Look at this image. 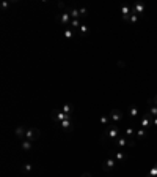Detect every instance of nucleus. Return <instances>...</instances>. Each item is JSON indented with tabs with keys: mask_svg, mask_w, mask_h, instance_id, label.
I'll return each instance as SVG.
<instances>
[{
	"mask_svg": "<svg viewBox=\"0 0 157 177\" xmlns=\"http://www.w3.org/2000/svg\"><path fill=\"white\" fill-rule=\"evenodd\" d=\"M112 157L116 160V163H121V161H124V160H127V153L121 152V150H113L112 152Z\"/></svg>",
	"mask_w": 157,
	"mask_h": 177,
	"instance_id": "9",
	"label": "nucleus"
},
{
	"mask_svg": "<svg viewBox=\"0 0 157 177\" xmlns=\"http://www.w3.org/2000/svg\"><path fill=\"white\" fill-rule=\"evenodd\" d=\"M146 114L149 115V117H157V106H149L148 111H146Z\"/></svg>",
	"mask_w": 157,
	"mask_h": 177,
	"instance_id": "21",
	"label": "nucleus"
},
{
	"mask_svg": "<svg viewBox=\"0 0 157 177\" xmlns=\"http://www.w3.org/2000/svg\"><path fill=\"white\" fill-rule=\"evenodd\" d=\"M129 115H131L132 119H135L137 115H138V109L135 106H131V108H129Z\"/></svg>",
	"mask_w": 157,
	"mask_h": 177,
	"instance_id": "26",
	"label": "nucleus"
},
{
	"mask_svg": "<svg viewBox=\"0 0 157 177\" xmlns=\"http://www.w3.org/2000/svg\"><path fill=\"white\" fill-rule=\"evenodd\" d=\"M145 136H146V130H145V128H140V130L135 131V138H137V139H143Z\"/></svg>",
	"mask_w": 157,
	"mask_h": 177,
	"instance_id": "24",
	"label": "nucleus"
},
{
	"mask_svg": "<svg viewBox=\"0 0 157 177\" xmlns=\"http://www.w3.org/2000/svg\"><path fill=\"white\" fill-rule=\"evenodd\" d=\"M58 126L61 130H65V131H72L74 130V122H72V119H66L63 122H60Z\"/></svg>",
	"mask_w": 157,
	"mask_h": 177,
	"instance_id": "8",
	"label": "nucleus"
},
{
	"mask_svg": "<svg viewBox=\"0 0 157 177\" xmlns=\"http://www.w3.org/2000/svg\"><path fill=\"white\" fill-rule=\"evenodd\" d=\"M151 125H153V117H149V115L146 114V115H145V117L142 119V122H140V128H145V130H148Z\"/></svg>",
	"mask_w": 157,
	"mask_h": 177,
	"instance_id": "11",
	"label": "nucleus"
},
{
	"mask_svg": "<svg viewBox=\"0 0 157 177\" xmlns=\"http://www.w3.org/2000/svg\"><path fill=\"white\" fill-rule=\"evenodd\" d=\"M41 138V130L39 128H27V133H25V139H29L32 142L38 141Z\"/></svg>",
	"mask_w": 157,
	"mask_h": 177,
	"instance_id": "4",
	"label": "nucleus"
},
{
	"mask_svg": "<svg viewBox=\"0 0 157 177\" xmlns=\"http://www.w3.org/2000/svg\"><path fill=\"white\" fill-rule=\"evenodd\" d=\"M118 66L121 68V66H126V65H124V62H121V60H118Z\"/></svg>",
	"mask_w": 157,
	"mask_h": 177,
	"instance_id": "32",
	"label": "nucleus"
},
{
	"mask_svg": "<svg viewBox=\"0 0 157 177\" xmlns=\"http://www.w3.org/2000/svg\"><path fill=\"white\" fill-rule=\"evenodd\" d=\"M57 5H58V8H60V10H65V8H66V5H65L63 2H58Z\"/></svg>",
	"mask_w": 157,
	"mask_h": 177,
	"instance_id": "31",
	"label": "nucleus"
},
{
	"mask_svg": "<svg viewBox=\"0 0 157 177\" xmlns=\"http://www.w3.org/2000/svg\"><path fill=\"white\" fill-rule=\"evenodd\" d=\"M109 115H110V120H112V123H113V125H118L123 120V112L120 109H112Z\"/></svg>",
	"mask_w": 157,
	"mask_h": 177,
	"instance_id": "6",
	"label": "nucleus"
},
{
	"mask_svg": "<svg viewBox=\"0 0 157 177\" xmlns=\"http://www.w3.org/2000/svg\"><path fill=\"white\" fill-rule=\"evenodd\" d=\"M63 112L66 114V115H69V117H72V112H74V106H72L71 103H66V104H63V106L60 108Z\"/></svg>",
	"mask_w": 157,
	"mask_h": 177,
	"instance_id": "14",
	"label": "nucleus"
},
{
	"mask_svg": "<svg viewBox=\"0 0 157 177\" xmlns=\"http://www.w3.org/2000/svg\"><path fill=\"white\" fill-rule=\"evenodd\" d=\"M21 147H22V150H24V152H30L32 147H33V142L29 141V139H22L21 141Z\"/></svg>",
	"mask_w": 157,
	"mask_h": 177,
	"instance_id": "15",
	"label": "nucleus"
},
{
	"mask_svg": "<svg viewBox=\"0 0 157 177\" xmlns=\"http://www.w3.org/2000/svg\"><path fill=\"white\" fill-rule=\"evenodd\" d=\"M115 168H116V160L113 157H109L102 164V169L105 171V173H110V171H113Z\"/></svg>",
	"mask_w": 157,
	"mask_h": 177,
	"instance_id": "7",
	"label": "nucleus"
},
{
	"mask_svg": "<svg viewBox=\"0 0 157 177\" xmlns=\"http://www.w3.org/2000/svg\"><path fill=\"white\" fill-rule=\"evenodd\" d=\"M115 144L118 147H132L134 144H135V139H129V138H126V136H120L115 141Z\"/></svg>",
	"mask_w": 157,
	"mask_h": 177,
	"instance_id": "5",
	"label": "nucleus"
},
{
	"mask_svg": "<svg viewBox=\"0 0 157 177\" xmlns=\"http://www.w3.org/2000/svg\"><path fill=\"white\" fill-rule=\"evenodd\" d=\"M55 21L60 22V25H66V27H69L71 21H72V18H71V14L68 13V10H66V11H61L60 14H57Z\"/></svg>",
	"mask_w": 157,
	"mask_h": 177,
	"instance_id": "3",
	"label": "nucleus"
},
{
	"mask_svg": "<svg viewBox=\"0 0 157 177\" xmlns=\"http://www.w3.org/2000/svg\"><path fill=\"white\" fill-rule=\"evenodd\" d=\"M99 123L102 125V126H109L112 123V120H110V115L109 114H105V115H101L99 117Z\"/></svg>",
	"mask_w": 157,
	"mask_h": 177,
	"instance_id": "16",
	"label": "nucleus"
},
{
	"mask_svg": "<svg viewBox=\"0 0 157 177\" xmlns=\"http://www.w3.org/2000/svg\"><path fill=\"white\" fill-rule=\"evenodd\" d=\"M74 35H76V30H72L71 27H66L65 32H63V36L66 38V40H71V38H74Z\"/></svg>",
	"mask_w": 157,
	"mask_h": 177,
	"instance_id": "17",
	"label": "nucleus"
},
{
	"mask_svg": "<svg viewBox=\"0 0 157 177\" xmlns=\"http://www.w3.org/2000/svg\"><path fill=\"white\" fill-rule=\"evenodd\" d=\"M146 177H157V161H156V164L151 168V171L146 174Z\"/></svg>",
	"mask_w": 157,
	"mask_h": 177,
	"instance_id": "25",
	"label": "nucleus"
},
{
	"mask_svg": "<svg viewBox=\"0 0 157 177\" xmlns=\"http://www.w3.org/2000/svg\"><path fill=\"white\" fill-rule=\"evenodd\" d=\"M137 21H138V16L132 13V14H131V18H129V22H137Z\"/></svg>",
	"mask_w": 157,
	"mask_h": 177,
	"instance_id": "29",
	"label": "nucleus"
},
{
	"mask_svg": "<svg viewBox=\"0 0 157 177\" xmlns=\"http://www.w3.org/2000/svg\"><path fill=\"white\" fill-rule=\"evenodd\" d=\"M78 32H80V35H82V36H87L88 33H90V27L85 25V24H82V25H80V29H78Z\"/></svg>",
	"mask_w": 157,
	"mask_h": 177,
	"instance_id": "22",
	"label": "nucleus"
},
{
	"mask_svg": "<svg viewBox=\"0 0 157 177\" xmlns=\"http://www.w3.org/2000/svg\"><path fill=\"white\" fill-rule=\"evenodd\" d=\"M68 13L71 14L72 19H82L80 18V13H78V8H68Z\"/></svg>",
	"mask_w": 157,
	"mask_h": 177,
	"instance_id": "18",
	"label": "nucleus"
},
{
	"mask_svg": "<svg viewBox=\"0 0 157 177\" xmlns=\"http://www.w3.org/2000/svg\"><path fill=\"white\" fill-rule=\"evenodd\" d=\"M124 136L129 138V139H132V136H135V130H134L132 126H129V128H126V131H124Z\"/></svg>",
	"mask_w": 157,
	"mask_h": 177,
	"instance_id": "23",
	"label": "nucleus"
},
{
	"mask_svg": "<svg viewBox=\"0 0 157 177\" xmlns=\"http://www.w3.org/2000/svg\"><path fill=\"white\" fill-rule=\"evenodd\" d=\"M78 13H80V18L83 19V18H87V16H88V10L87 8H78Z\"/></svg>",
	"mask_w": 157,
	"mask_h": 177,
	"instance_id": "27",
	"label": "nucleus"
},
{
	"mask_svg": "<svg viewBox=\"0 0 157 177\" xmlns=\"http://www.w3.org/2000/svg\"><path fill=\"white\" fill-rule=\"evenodd\" d=\"M32 169H33V166H32L30 163H24V164H22V168H21V171H22L24 174H30Z\"/></svg>",
	"mask_w": 157,
	"mask_h": 177,
	"instance_id": "20",
	"label": "nucleus"
},
{
	"mask_svg": "<svg viewBox=\"0 0 157 177\" xmlns=\"http://www.w3.org/2000/svg\"><path fill=\"white\" fill-rule=\"evenodd\" d=\"M80 177H91V174H90V173H83Z\"/></svg>",
	"mask_w": 157,
	"mask_h": 177,
	"instance_id": "33",
	"label": "nucleus"
},
{
	"mask_svg": "<svg viewBox=\"0 0 157 177\" xmlns=\"http://www.w3.org/2000/svg\"><path fill=\"white\" fill-rule=\"evenodd\" d=\"M153 125H154V126H157V117H154V119H153Z\"/></svg>",
	"mask_w": 157,
	"mask_h": 177,
	"instance_id": "34",
	"label": "nucleus"
},
{
	"mask_svg": "<svg viewBox=\"0 0 157 177\" xmlns=\"http://www.w3.org/2000/svg\"><path fill=\"white\" fill-rule=\"evenodd\" d=\"M50 117H52V120H54L57 125L60 123V122L66 120V119H72V117H69V115H66L61 109H52V112H50Z\"/></svg>",
	"mask_w": 157,
	"mask_h": 177,
	"instance_id": "2",
	"label": "nucleus"
},
{
	"mask_svg": "<svg viewBox=\"0 0 157 177\" xmlns=\"http://www.w3.org/2000/svg\"><path fill=\"white\" fill-rule=\"evenodd\" d=\"M80 25H82V19H72L71 24H69V27L72 30H78V29H80Z\"/></svg>",
	"mask_w": 157,
	"mask_h": 177,
	"instance_id": "19",
	"label": "nucleus"
},
{
	"mask_svg": "<svg viewBox=\"0 0 157 177\" xmlns=\"http://www.w3.org/2000/svg\"><path fill=\"white\" fill-rule=\"evenodd\" d=\"M132 13L137 14V16H142L145 13V5L140 3V2H137L135 5H132Z\"/></svg>",
	"mask_w": 157,
	"mask_h": 177,
	"instance_id": "12",
	"label": "nucleus"
},
{
	"mask_svg": "<svg viewBox=\"0 0 157 177\" xmlns=\"http://www.w3.org/2000/svg\"><path fill=\"white\" fill-rule=\"evenodd\" d=\"M121 13H123V19L129 22V18H131V14H132V7L123 5V7H121Z\"/></svg>",
	"mask_w": 157,
	"mask_h": 177,
	"instance_id": "13",
	"label": "nucleus"
},
{
	"mask_svg": "<svg viewBox=\"0 0 157 177\" xmlns=\"http://www.w3.org/2000/svg\"><path fill=\"white\" fill-rule=\"evenodd\" d=\"M120 135H121V128L118 125H113V123H110L109 126H105V130H104V135H102V138L104 139H110V141H116L118 138H120Z\"/></svg>",
	"mask_w": 157,
	"mask_h": 177,
	"instance_id": "1",
	"label": "nucleus"
},
{
	"mask_svg": "<svg viewBox=\"0 0 157 177\" xmlns=\"http://www.w3.org/2000/svg\"><path fill=\"white\" fill-rule=\"evenodd\" d=\"M25 133H27V126L24 125H19L14 128V135L19 138V139H25Z\"/></svg>",
	"mask_w": 157,
	"mask_h": 177,
	"instance_id": "10",
	"label": "nucleus"
},
{
	"mask_svg": "<svg viewBox=\"0 0 157 177\" xmlns=\"http://www.w3.org/2000/svg\"><path fill=\"white\" fill-rule=\"evenodd\" d=\"M10 5H11L10 2H2V8H3V10H7V8L10 7Z\"/></svg>",
	"mask_w": 157,
	"mask_h": 177,
	"instance_id": "30",
	"label": "nucleus"
},
{
	"mask_svg": "<svg viewBox=\"0 0 157 177\" xmlns=\"http://www.w3.org/2000/svg\"><path fill=\"white\" fill-rule=\"evenodd\" d=\"M149 106H157V95L149 100Z\"/></svg>",
	"mask_w": 157,
	"mask_h": 177,
	"instance_id": "28",
	"label": "nucleus"
}]
</instances>
